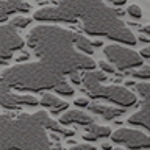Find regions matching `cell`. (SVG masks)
<instances>
[{"label":"cell","instance_id":"8992f818","mask_svg":"<svg viewBox=\"0 0 150 150\" xmlns=\"http://www.w3.org/2000/svg\"><path fill=\"white\" fill-rule=\"evenodd\" d=\"M103 0H61L56 6L41 8L33 14L38 22H64L75 23L86 16L94 6L100 5Z\"/></svg>","mask_w":150,"mask_h":150},{"label":"cell","instance_id":"6da1fadb","mask_svg":"<svg viewBox=\"0 0 150 150\" xmlns=\"http://www.w3.org/2000/svg\"><path fill=\"white\" fill-rule=\"evenodd\" d=\"M80 35L56 25H38L28 33L27 45L39 61L52 66L63 75L78 70H94L96 61L78 50Z\"/></svg>","mask_w":150,"mask_h":150},{"label":"cell","instance_id":"ffe728a7","mask_svg":"<svg viewBox=\"0 0 150 150\" xmlns=\"http://www.w3.org/2000/svg\"><path fill=\"white\" fill-rule=\"evenodd\" d=\"M127 14L133 19H141L142 17V9H141L138 5H130V6L127 8Z\"/></svg>","mask_w":150,"mask_h":150},{"label":"cell","instance_id":"277c9868","mask_svg":"<svg viewBox=\"0 0 150 150\" xmlns=\"http://www.w3.org/2000/svg\"><path fill=\"white\" fill-rule=\"evenodd\" d=\"M124 14V11L112 9L105 5V2H102L81 19V28L89 36H105L117 44L134 45L138 38L122 21Z\"/></svg>","mask_w":150,"mask_h":150},{"label":"cell","instance_id":"d6a6232c","mask_svg":"<svg viewBox=\"0 0 150 150\" xmlns=\"http://www.w3.org/2000/svg\"><path fill=\"white\" fill-rule=\"evenodd\" d=\"M125 86H136V83H134V81H127Z\"/></svg>","mask_w":150,"mask_h":150},{"label":"cell","instance_id":"ac0fdd59","mask_svg":"<svg viewBox=\"0 0 150 150\" xmlns=\"http://www.w3.org/2000/svg\"><path fill=\"white\" fill-rule=\"evenodd\" d=\"M31 23V17H27V16H16L11 19L9 25L14 27V28H27L28 25Z\"/></svg>","mask_w":150,"mask_h":150},{"label":"cell","instance_id":"5bb4252c","mask_svg":"<svg viewBox=\"0 0 150 150\" xmlns=\"http://www.w3.org/2000/svg\"><path fill=\"white\" fill-rule=\"evenodd\" d=\"M88 108L91 112H94V114H97V116H102L103 119H106V120H114L116 117H119L125 112V108L108 106V105H102V103H97V102L91 103Z\"/></svg>","mask_w":150,"mask_h":150},{"label":"cell","instance_id":"d6986e66","mask_svg":"<svg viewBox=\"0 0 150 150\" xmlns=\"http://www.w3.org/2000/svg\"><path fill=\"white\" fill-rule=\"evenodd\" d=\"M55 92L59 94V96H72V94H74V88L70 86V84L66 81V80H63L59 84H56Z\"/></svg>","mask_w":150,"mask_h":150},{"label":"cell","instance_id":"e575fe53","mask_svg":"<svg viewBox=\"0 0 150 150\" xmlns=\"http://www.w3.org/2000/svg\"><path fill=\"white\" fill-rule=\"evenodd\" d=\"M22 2H25V0H22Z\"/></svg>","mask_w":150,"mask_h":150},{"label":"cell","instance_id":"4fadbf2b","mask_svg":"<svg viewBox=\"0 0 150 150\" xmlns=\"http://www.w3.org/2000/svg\"><path fill=\"white\" fill-rule=\"evenodd\" d=\"M59 124L61 125H70V124H78V125H91L94 124V117L88 112H84L81 110H69L66 111L63 116L59 117Z\"/></svg>","mask_w":150,"mask_h":150},{"label":"cell","instance_id":"3957f363","mask_svg":"<svg viewBox=\"0 0 150 150\" xmlns=\"http://www.w3.org/2000/svg\"><path fill=\"white\" fill-rule=\"evenodd\" d=\"M64 80V75L52 66L42 63L16 64L2 72V86L22 92H47L55 89Z\"/></svg>","mask_w":150,"mask_h":150},{"label":"cell","instance_id":"7c38bea8","mask_svg":"<svg viewBox=\"0 0 150 150\" xmlns=\"http://www.w3.org/2000/svg\"><path fill=\"white\" fill-rule=\"evenodd\" d=\"M31 11V6L22 0H0V21L6 22L9 14L13 13H28Z\"/></svg>","mask_w":150,"mask_h":150},{"label":"cell","instance_id":"836d02e7","mask_svg":"<svg viewBox=\"0 0 150 150\" xmlns=\"http://www.w3.org/2000/svg\"><path fill=\"white\" fill-rule=\"evenodd\" d=\"M112 150H125V149H124V147H114Z\"/></svg>","mask_w":150,"mask_h":150},{"label":"cell","instance_id":"2e32d148","mask_svg":"<svg viewBox=\"0 0 150 150\" xmlns=\"http://www.w3.org/2000/svg\"><path fill=\"white\" fill-rule=\"evenodd\" d=\"M86 131H88V133H91V134H94L97 139L98 138H110V136L112 134V131H111V128L108 125H98V124L88 125Z\"/></svg>","mask_w":150,"mask_h":150},{"label":"cell","instance_id":"30bf717a","mask_svg":"<svg viewBox=\"0 0 150 150\" xmlns=\"http://www.w3.org/2000/svg\"><path fill=\"white\" fill-rule=\"evenodd\" d=\"M23 45H25V41L14 27H11L9 23L0 27V59L3 63L13 58L14 52L23 49Z\"/></svg>","mask_w":150,"mask_h":150},{"label":"cell","instance_id":"7402d4cb","mask_svg":"<svg viewBox=\"0 0 150 150\" xmlns=\"http://www.w3.org/2000/svg\"><path fill=\"white\" fill-rule=\"evenodd\" d=\"M69 80H70L72 84H83V77L78 72H72L69 75Z\"/></svg>","mask_w":150,"mask_h":150},{"label":"cell","instance_id":"cb8c5ba5","mask_svg":"<svg viewBox=\"0 0 150 150\" xmlns=\"http://www.w3.org/2000/svg\"><path fill=\"white\" fill-rule=\"evenodd\" d=\"M74 103H75V106H78V108H88L89 105H91V102H89L88 98H84V97L75 98V100H74Z\"/></svg>","mask_w":150,"mask_h":150},{"label":"cell","instance_id":"484cf974","mask_svg":"<svg viewBox=\"0 0 150 150\" xmlns=\"http://www.w3.org/2000/svg\"><path fill=\"white\" fill-rule=\"evenodd\" d=\"M83 139L86 141V142H94V141H97V138L94 134H91V133H86V134L83 136Z\"/></svg>","mask_w":150,"mask_h":150},{"label":"cell","instance_id":"7a4b0ae2","mask_svg":"<svg viewBox=\"0 0 150 150\" xmlns=\"http://www.w3.org/2000/svg\"><path fill=\"white\" fill-rule=\"evenodd\" d=\"M47 131L70 138L74 130L50 119L45 111L35 114H19L17 117L2 114V150H52Z\"/></svg>","mask_w":150,"mask_h":150},{"label":"cell","instance_id":"603a6c76","mask_svg":"<svg viewBox=\"0 0 150 150\" xmlns=\"http://www.w3.org/2000/svg\"><path fill=\"white\" fill-rule=\"evenodd\" d=\"M69 150H97L94 145H91V144H75V145H72Z\"/></svg>","mask_w":150,"mask_h":150},{"label":"cell","instance_id":"ba28073f","mask_svg":"<svg viewBox=\"0 0 150 150\" xmlns=\"http://www.w3.org/2000/svg\"><path fill=\"white\" fill-rule=\"evenodd\" d=\"M136 94L141 97V110L128 117L130 125L142 127L150 133V81L136 83Z\"/></svg>","mask_w":150,"mask_h":150},{"label":"cell","instance_id":"44dd1931","mask_svg":"<svg viewBox=\"0 0 150 150\" xmlns=\"http://www.w3.org/2000/svg\"><path fill=\"white\" fill-rule=\"evenodd\" d=\"M98 66H100V70H102V72L112 74V75L116 74V67H114L111 63H108V61H100V63H98Z\"/></svg>","mask_w":150,"mask_h":150},{"label":"cell","instance_id":"d4e9b609","mask_svg":"<svg viewBox=\"0 0 150 150\" xmlns=\"http://www.w3.org/2000/svg\"><path fill=\"white\" fill-rule=\"evenodd\" d=\"M139 55L142 56L144 59H150V47H145V49H141Z\"/></svg>","mask_w":150,"mask_h":150},{"label":"cell","instance_id":"9c48e42d","mask_svg":"<svg viewBox=\"0 0 150 150\" xmlns=\"http://www.w3.org/2000/svg\"><path fill=\"white\" fill-rule=\"evenodd\" d=\"M112 142L125 145L130 150H142V149H150V136L145 134L141 130L134 128H119L112 131L111 134Z\"/></svg>","mask_w":150,"mask_h":150},{"label":"cell","instance_id":"8fae6325","mask_svg":"<svg viewBox=\"0 0 150 150\" xmlns=\"http://www.w3.org/2000/svg\"><path fill=\"white\" fill-rule=\"evenodd\" d=\"M0 103L3 110H19L22 106H38L41 105V100H38L31 94L11 92L6 86L0 84Z\"/></svg>","mask_w":150,"mask_h":150},{"label":"cell","instance_id":"9a60e30c","mask_svg":"<svg viewBox=\"0 0 150 150\" xmlns=\"http://www.w3.org/2000/svg\"><path fill=\"white\" fill-rule=\"evenodd\" d=\"M41 105L44 108H49L52 114H59L61 111H66L69 108V103L61 100L58 96L50 92H42L41 96Z\"/></svg>","mask_w":150,"mask_h":150},{"label":"cell","instance_id":"5b68a950","mask_svg":"<svg viewBox=\"0 0 150 150\" xmlns=\"http://www.w3.org/2000/svg\"><path fill=\"white\" fill-rule=\"evenodd\" d=\"M106 75L102 70H84L83 72V91L91 98H105L119 108H130L138 103V94L120 84H103Z\"/></svg>","mask_w":150,"mask_h":150},{"label":"cell","instance_id":"f546056e","mask_svg":"<svg viewBox=\"0 0 150 150\" xmlns=\"http://www.w3.org/2000/svg\"><path fill=\"white\" fill-rule=\"evenodd\" d=\"M138 41H141V42H145V44H147V42H150V38H147L145 35H141V36H138Z\"/></svg>","mask_w":150,"mask_h":150},{"label":"cell","instance_id":"e0dca14e","mask_svg":"<svg viewBox=\"0 0 150 150\" xmlns=\"http://www.w3.org/2000/svg\"><path fill=\"white\" fill-rule=\"evenodd\" d=\"M130 75L138 80H142V81H150V66H142L141 69L131 70Z\"/></svg>","mask_w":150,"mask_h":150},{"label":"cell","instance_id":"f1b7e54d","mask_svg":"<svg viewBox=\"0 0 150 150\" xmlns=\"http://www.w3.org/2000/svg\"><path fill=\"white\" fill-rule=\"evenodd\" d=\"M28 56H30V55H28V53H27V52H25V53H23V55H21V56H19V58H17L16 61H17V63H19V64H21V63H22V61H27V59H28Z\"/></svg>","mask_w":150,"mask_h":150},{"label":"cell","instance_id":"4316f807","mask_svg":"<svg viewBox=\"0 0 150 150\" xmlns=\"http://www.w3.org/2000/svg\"><path fill=\"white\" fill-rule=\"evenodd\" d=\"M112 6H122V5H125L127 3V0H108Z\"/></svg>","mask_w":150,"mask_h":150},{"label":"cell","instance_id":"83f0119b","mask_svg":"<svg viewBox=\"0 0 150 150\" xmlns=\"http://www.w3.org/2000/svg\"><path fill=\"white\" fill-rule=\"evenodd\" d=\"M141 31H142L144 35L150 36V23H147V25H144V27H141Z\"/></svg>","mask_w":150,"mask_h":150},{"label":"cell","instance_id":"1f68e13d","mask_svg":"<svg viewBox=\"0 0 150 150\" xmlns=\"http://www.w3.org/2000/svg\"><path fill=\"white\" fill-rule=\"evenodd\" d=\"M92 45H94V49H96V47H102V45H103V42H102V41H98V39H96V41H92Z\"/></svg>","mask_w":150,"mask_h":150},{"label":"cell","instance_id":"4dcf8cb0","mask_svg":"<svg viewBox=\"0 0 150 150\" xmlns=\"http://www.w3.org/2000/svg\"><path fill=\"white\" fill-rule=\"evenodd\" d=\"M102 149L103 150H112L114 147H112V144H110V142H103L102 144Z\"/></svg>","mask_w":150,"mask_h":150},{"label":"cell","instance_id":"52a82bcc","mask_svg":"<svg viewBox=\"0 0 150 150\" xmlns=\"http://www.w3.org/2000/svg\"><path fill=\"white\" fill-rule=\"evenodd\" d=\"M108 63H111L120 72H131V70L141 69L144 58L133 49H128L122 44H110L103 50Z\"/></svg>","mask_w":150,"mask_h":150}]
</instances>
